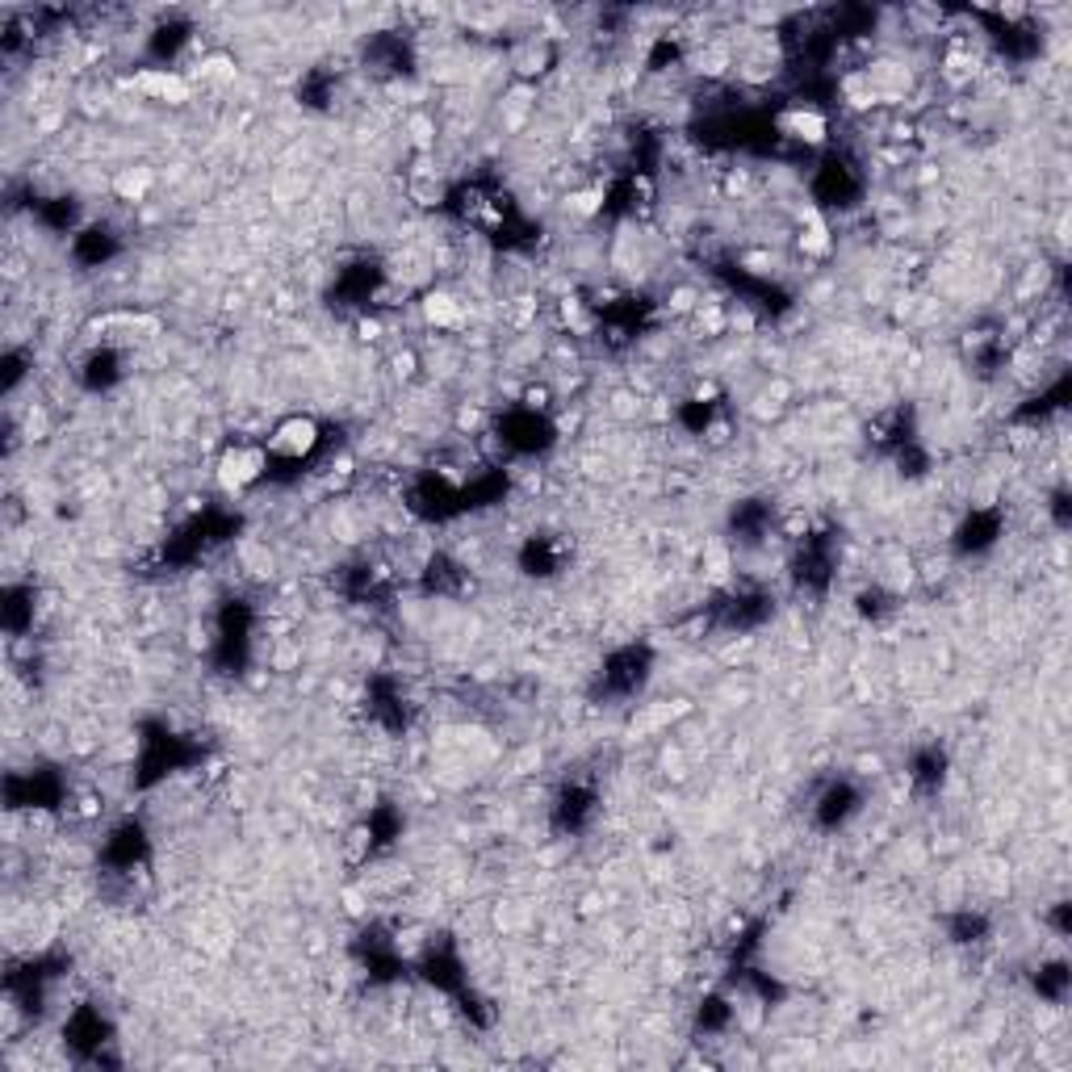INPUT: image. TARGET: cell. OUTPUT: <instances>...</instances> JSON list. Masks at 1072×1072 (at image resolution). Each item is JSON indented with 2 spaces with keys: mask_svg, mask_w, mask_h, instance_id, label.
Here are the masks:
<instances>
[{
  "mask_svg": "<svg viewBox=\"0 0 1072 1072\" xmlns=\"http://www.w3.org/2000/svg\"><path fill=\"white\" fill-rule=\"evenodd\" d=\"M779 131L788 134V139H800V143L817 147V143H826L829 139V118L821 110H813V105H792V110L779 118Z\"/></svg>",
  "mask_w": 1072,
  "mask_h": 1072,
  "instance_id": "2",
  "label": "cell"
},
{
  "mask_svg": "<svg viewBox=\"0 0 1072 1072\" xmlns=\"http://www.w3.org/2000/svg\"><path fill=\"white\" fill-rule=\"evenodd\" d=\"M151 185H155V172H151L147 164H131V169H122L118 176H113V193H118L126 206L147 202Z\"/></svg>",
  "mask_w": 1072,
  "mask_h": 1072,
  "instance_id": "3",
  "label": "cell"
},
{
  "mask_svg": "<svg viewBox=\"0 0 1072 1072\" xmlns=\"http://www.w3.org/2000/svg\"><path fill=\"white\" fill-rule=\"evenodd\" d=\"M315 445H319V423H315V419H302V415L277 423L273 436H264V449L273 452V457H289V461L306 457Z\"/></svg>",
  "mask_w": 1072,
  "mask_h": 1072,
  "instance_id": "1",
  "label": "cell"
}]
</instances>
